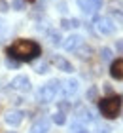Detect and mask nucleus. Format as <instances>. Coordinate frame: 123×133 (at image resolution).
I'll use <instances>...</instances> for the list:
<instances>
[{"instance_id": "obj_7", "label": "nucleus", "mask_w": 123, "mask_h": 133, "mask_svg": "<svg viewBox=\"0 0 123 133\" xmlns=\"http://www.w3.org/2000/svg\"><path fill=\"white\" fill-rule=\"evenodd\" d=\"M78 89H79V82L76 80V78H68V80L61 82V93H63L66 99L72 97V95H76Z\"/></svg>"}, {"instance_id": "obj_20", "label": "nucleus", "mask_w": 123, "mask_h": 133, "mask_svg": "<svg viewBox=\"0 0 123 133\" xmlns=\"http://www.w3.org/2000/svg\"><path fill=\"white\" fill-rule=\"evenodd\" d=\"M112 55H114V53H112L110 48H106V46L100 48V59H102V61H112Z\"/></svg>"}, {"instance_id": "obj_26", "label": "nucleus", "mask_w": 123, "mask_h": 133, "mask_svg": "<svg viewBox=\"0 0 123 133\" xmlns=\"http://www.w3.org/2000/svg\"><path fill=\"white\" fill-rule=\"evenodd\" d=\"M97 133H112V128H110V125H100V128L97 129Z\"/></svg>"}, {"instance_id": "obj_14", "label": "nucleus", "mask_w": 123, "mask_h": 133, "mask_svg": "<svg viewBox=\"0 0 123 133\" xmlns=\"http://www.w3.org/2000/svg\"><path fill=\"white\" fill-rule=\"evenodd\" d=\"M61 27L66 29V31H72V29L79 27V21L74 19V17H63V19H61Z\"/></svg>"}, {"instance_id": "obj_29", "label": "nucleus", "mask_w": 123, "mask_h": 133, "mask_svg": "<svg viewBox=\"0 0 123 133\" xmlns=\"http://www.w3.org/2000/svg\"><path fill=\"white\" fill-rule=\"evenodd\" d=\"M4 34H6V23L0 19V40L4 38Z\"/></svg>"}, {"instance_id": "obj_5", "label": "nucleus", "mask_w": 123, "mask_h": 133, "mask_svg": "<svg viewBox=\"0 0 123 133\" xmlns=\"http://www.w3.org/2000/svg\"><path fill=\"white\" fill-rule=\"evenodd\" d=\"M79 10L83 11L85 15H95L98 10L102 8V2L104 0H76Z\"/></svg>"}, {"instance_id": "obj_1", "label": "nucleus", "mask_w": 123, "mask_h": 133, "mask_svg": "<svg viewBox=\"0 0 123 133\" xmlns=\"http://www.w3.org/2000/svg\"><path fill=\"white\" fill-rule=\"evenodd\" d=\"M8 57L15 59L19 63H27V61H34V59L40 57L42 53V48L38 42L34 40H28V38H19L15 42H11V46H8Z\"/></svg>"}, {"instance_id": "obj_16", "label": "nucleus", "mask_w": 123, "mask_h": 133, "mask_svg": "<svg viewBox=\"0 0 123 133\" xmlns=\"http://www.w3.org/2000/svg\"><path fill=\"white\" fill-rule=\"evenodd\" d=\"M47 36H49V42H51L53 46H61L63 44V36H61L59 31H55V29H51V31L47 32Z\"/></svg>"}, {"instance_id": "obj_28", "label": "nucleus", "mask_w": 123, "mask_h": 133, "mask_svg": "<svg viewBox=\"0 0 123 133\" xmlns=\"http://www.w3.org/2000/svg\"><path fill=\"white\" fill-rule=\"evenodd\" d=\"M115 50H118L119 55H123V40H118V42H115Z\"/></svg>"}, {"instance_id": "obj_9", "label": "nucleus", "mask_w": 123, "mask_h": 133, "mask_svg": "<svg viewBox=\"0 0 123 133\" xmlns=\"http://www.w3.org/2000/svg\"><path fill=\"white\" fill-rule=\"evenodd\" d=\"M74 112H76V116H78V122H83V124L95 122V114H93V110H89L85 105H76Z\"/></svg>"}, {"instance_id": "obj_27", "label": "nucleus", "mask_w": 123, "mask_h": 133, "mask_svg": "<svg viewBox=\"0 0 123 133\" xmlns=\"http://www.w3.org/2000/svg\"><path fill=\"white\" fill-rule=\"evenodd\" d=\"M79 129H82L79 122H76V124H72V125H70V133H79Z\"/></svg>"}, {"instance_id": "obj_12", "label": "nucleus", "mask_w": 123, "mask_h": 133, "mask_svg": "<svg viewBox=\"0 0 123 133\" xmlns=\"http://www.w3.org/2000/svg\"><path fill=\"white\" fill-rule=\"evenodd\" d=\"M53 65L57 66L59 70L68 72V74H70V72H74V65L68 61V59H64L63 55H55V57H53Z\"/></svg>"}, {"instance_id": "obj_3", "label": "nucleus", "mask_w": 123, "mask_h": 133, "mask_svg": "<svg viewBox=\"0 0 123 133\" xmlns=\"http://www.w3.org/2000/svg\"><path fill=\"white\" fill-rule=\"evenodd\" d=\"M59 91H61V80H51V82L44 84V86L36 91V101L42 103V105H47V103H51L57 97Z\"/></svg>"}, {"instance_id": "obj_6", "label": "nucleus", "mask_w": 123, "mask_h": 133, "mask_svg": "<svg viewBox=\"0 0 123 133\" xmlns=\"http://www.w3.org/2000/svg\"><path fill=\"white\" fill-rule=\"evenodd\" d=\"M11 89H15V91H19V93H27L32 89V84H30V78L28 76H25V74H19V76H15L13 80H11Z\"/></svg>"}, {"instance_id": "obj_22", "label": "nucleus", "mask_w": 123, "mask_h": 133, "mask_svg": "<svg viewBox=\"0 0 123 133\" xmlns=\"http://www.w3.org/2000/svg\"><path fill=\"white\" fill-rule=\"evenodd\" d=\"M11 8H13L15 11L25 10V0H11Z\"/></svg>"}, {"instance_id": "obj_31", "label": "nucleus", "mask_w": 123, "mask_h": 133, "mask_svg": "<svg viewBox=\"0 0 123 133\" xmlns=\"http://www.w3.org/2000/svg\"><path fill=\"white\" fill-rule=\"evenodd\" d=\"M79 133H89V131L85 129V128H82V129H79Z\"/></svg>"}, {"instance_id": "obj_11", "label": "nucleus", "mask_w": 123, "mask_h": 133, "mask_svg": "<svg viewBox=\"0 0 123 133\" xmlns=\"http://www.w3.org/2000/svg\"><path fill=\"white\" fill-rule=\"evenodd\" d=\"M110 76L114 80H123V57L110 63Z\"/></svg>"}, {"instance_id": "obj_19", "label": "nucleus", "mask_w": 123, "mask_h": 133, "mask_svg": "<svg viewBox=\"0 0 123 133\" xmlns=\"http://www.w3.org/2000/svg\"><path fill=\"white\" fill-rule=\"evenodd\" d=\"M87 101H98V88L97 86H91L89 89H87Z\"/></svg>"}, {"instance_id": "obj_30", "label": "nucleus", "mask_w": 123, "mask_h": 133, "mask_svg": "<svg viewBox=\"0 0 123 133\" xmlns=\"http://www.w3.org/2000/svg\"><path fill=\"white\" fill-rule=\"evenodd\" d=\"M104 89H106V93L108 95H112L114 91H112V86H110V84H104Z\"/></svg>"}, {"instance_id": "obj_4", "label": "nucleus", "mask_w": 123, "mask_h": 133, "mask_svg": "<svg viewBox=\"0 0 123 133\" xmlns=\"http://www.w3.org/2000/svg\"><path fill=\"white\" fill-rule=\"evenodd\" d=\"M95 25H97V31L100 32V34H104V36H110V34H114L115 32V25H114V21L110 19V17H106V15H98V17H95Z\"/></svg>"}, {"instance_id": "obj_21", "label": "nucleus", "mask_w": 123, "mask_h": 133, "mask_svg": "<svg viewBox=\"0 0 123 133\" xmlns=\"http://www.w3.org/2000/svg\"><path fill=\"white\" fill-rule=\"evenodd\" d=\"M34 70L38 72V74H46V72L49 70V63H47V61H42V63L36 65V69H34Z\"/></svg>"}, {"instance_id": "obj_2", "label": "nucleus", "mask_w": 123, "mask_h": 133, "mask_svg": "<svg viewBox=\"0 0 123 133\" xmlns=\"http://www.w3.org/2000/svg\"><path fill=\"white\" fill-rule=\"evenodd\" d=\"M121 108H123V101L119 95H108V97H102L98 99V110H100V114L104 118L108 120H114L118 118L121 114Z\"/></svg>"}, {"instance_id": "obj_17", "label": "nucleus", "mask_w": 123, "mask_h": 133, "mask_svg": "<svg viewBox=\"0 0 123 133\" xmlns=\"http://www.w3.org/2000/svg\"><path fill=\"white\" fill-rule=\"evenodd\" d=\"M110 19L114 21V25H119V27L123 29V11L114 10V11H112V15H110Z\"/></svg>"}, {"instance_id": "obj_24", "label": "nucleus", "mask_w": 123, "mask_h": 133, "mask_svg": "<svg viewBox=\"0 0 123 133\" xmlns=\"http://www.w3.org/2000/svg\"><path fill=\"white\" fill-rule=\"evenodd\" d=\"M6 65H8L10 69H17V66H19V61H15V59L8 57V61H6Z\"/></svg>"}, {"instance_id": "obj_13", "label": "nucleus", "mask_w": 123, "mask_h": 133, "mask_svg": "<svg viewBox=\"0 0 123 133\" xmlns=\"http://www.w3.org/2000/svg\"><path fill=\"white\" fill-rule=\"evenodd\" d=\"M49 131V120L47 118H40L36 120L30 128V133H47Z\"/></svg>"}, {"instance_id": "obj_8", "label": "nucleus", "mask_w": 123, "mask_h": 133, "mask_svg": "<svg viewBox=\"0 0 123 133\" xmlns=\"http://www.w3.org/2000/svg\"><path fill=\"white\" fill-rule=\"evenodd\" d=\"M25 118V112L23 110H17V108H13V110H8L4 114V122L6 125H11V128H17Z\"/></svg>"}, {"instance_id": "obj_15", "label": "nucleus", "mask_w": 123, "mask_h": 133, "mask_svg": "<svg viewBox=\"0 0 123 133\" xmlns=\"http://www.w3.org/2000/svg\"><path fill=\"white\" fill-rule=\"evenodd\" d=\"M76 53H78V57H79V59H89L91 55H93V48L82 44V46H79L78 50H76Z\"/></svg>"}, {"instance_id": "obj_33", "label": "nucleus", "mask_w": 123, "mask_h": 133, "mask_svg": "<svg viewBox=\"0 0 123 133\" xmlns=\"http://www.w3.org/2000/svg\"><path fill=\"white\" fill-rule=\"evenodd\" d=\"M6 133H15V131H6Z\"/></svg>"}, {"instance_id": "obj_25", "label": "nucleus", "mask_w": 123, "mask_h": 133, "mask_svg": "<svg viewBox=\"0 0 123 133\" xmlns=\"http://www.w3.org/2000/svg\"><path fill=\"white\" fill-rule=\"evenodd\" d=\"M8 10H10V4L6 0H0V14H6Z\"/></svg>"}, {"instance_id": "obj_10", "label": "nucleus", "mask_w": 123, "mask_h": 133, "mask_svg": "<svg viewBox=\"0 0 123 133\" xmlns=\"http://www.w3.org/2000/svg\"><path fill=\"white\" fill-rule=\"evenodd\" d=\"M82 44H83V38L79 34H70L68 38L63 42V48H64L66 51H76Z\"/></svg>"}, {"instance_id": "obj_18", "label": "nucleus", "mask_w": 123, "mask_h": 133, "mask_svg": "<svg viewBox=\"0 0 123 133\" xmlns=\"http://www.w3.org/2000/svg\"><path fill=\"white\" fill-rule=\"evenodd\" d=\"M51 120H53V122L57 124V125H64V124H66V114L59 110V112H55V114H53V118H51Z\"/></svg>"}, {"instance_id": "obj_32", "label": "nucleus", "mask_w": 123, "mask_h": 133, "mask_svg": "<svg viewBox=\"0 0 123 133\" xmlns=\"http://www.w3.org/2000/svg\"><path fill=\"white\" fill-rule=\"evenodd\" d=\"M27 2H36V0H27Z\"/></svg>"}, {"instance_id": "obj_23", "label": "nucleus", "mask_w": 123, "mask_h": 133, "mask_svg": "<svg viewBox=\"0 0 123 133\" xmlns=\"http://www.w3.org/2000/svg\"><path fill=\"white\" fill-rule=\"evenodd\" d=\"M70 108H72L70 103H66V101H61V103H59V110H61V112H68Z\"/></svg>"}]
</instances>
